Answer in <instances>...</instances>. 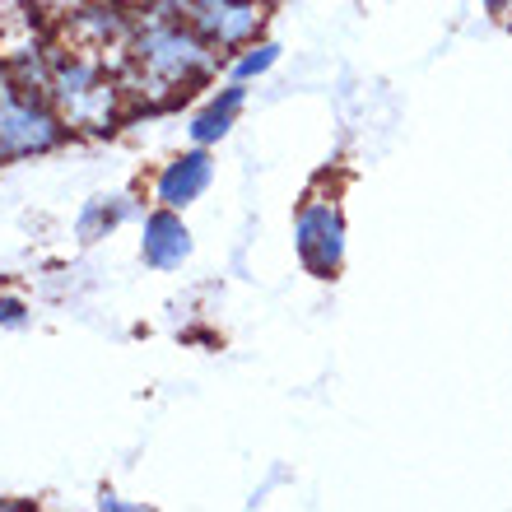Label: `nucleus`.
Returning a JSON list of instances; mask_svg holds the SVG:
<instances>
[{
    "mask_svg": "<svg viewBox=\"0 0 512 512\" xmlns=\"http://www.w3.org/2000/svg\"><path fill=\"white\" fill-rule=\"evenodd\" d=\"M294 247L308 275L336 280L340 266H345V215H340V205L308 196L294 219Z\"/></svg>",
    "mask_w": 512,
    "mask_h": 512,
    "instance_id": "20e7f679",
    "label": "nucleus"
},
{
    "mask_svg": "<svg viewBox=\"0 0 512 512\" xmlns=\"http://www.w3.org/2000/svg\"><path fill=\"white\" fill-rule=\"evenodd\" d=\"M485 5H489V10H494V14H499L503 5H508V0H485Z\"/></svg>",
    "mask_w": 512,
    "mask_h": 512,
    "instance_id": "ddd939ff",
    "label": "nucleus"
},
{
    "mask_svg": "<svg viewBox=\"0 0 512 512\" xmlns=\"http://www.w3.org/2000/svg\"><path fill=\"white\" fill-rule=\"evenodd\" d=\"M70 126L61 122V112L52 108L47 94H33V89H14L5 103H0V163L10 159H28V154H47V149L66 145Z\"/></svg>",
    "mask_w": 512,
    "mask_h": 512,
    "instance_id": "7ed1b4c3",
    "label": "nucleus"
},
{
    "mask_svg": "<svg viewBox=\"0 0 512 512\" xmlns=\"http://www.w3.org/2000/svg\"><path fill=\"white\" fill-rule=\"evenodd\" d=\"M28 317V308L19 298H0V326H19Z\"/></svg>",
    "mask_w": 512,
    "mask_h": 512,
    "instance_id": "9b49d317",
    "label": "nucleus"
},
{
    "mask_svg": "<svg viewBox=\"0 0 512 512\" xmlns=\"http://www.w3.org/2000/svg\"><path fill=\"white\" fill-rule=\"evenodd\" d=\"M47 98L70 131H112L122 108V84L108 80L89 56H47Z\"/></svg>",
    "mask_w": 512,
    "mask_h": 512,
    "instance_id": "f03ea898",
    "label": "nucleus"
},
{
    "mask_svg": "<svg viewBox=\"0 0 512 512\" xmlns=\"http://www.w3.org/2000/svg\"><path fill=\"white\" fill-rule=\"evenodd\" d=\"M210 177H215V163H210L205 145L201 149H187V154H177V159L159 173L154 196H159V205H168V210H187L191 201H201V196H205Z\"/></svg>",
    "mask_w": 512,
    "mask_h": 512,
    "instance_id": "423d86ee",
    "label": "nucleus"
},
{
    "mask_svg": "<svg viewBox=\"0 0 512 512\" xmlns=\"http://www.w3.org/2000/svg\"><path fill=\"white\" fill-rule=\"evenodd\" d=\"M140 256H145L154 270H177L191 256V229L182 224L177 210H154L145 215V229H140Z\"/></svg>",
    "mask_w": 512,
    "mask_h": 512,
    "instance_id": "0eeeda50",
    "label": "nucleus"
},
{
    "mask_svg": "<svg viewBox=\"0 0 512 512\" xmlns=\"http://www.w3.org/2000/svg\"><path fill=\"white\" fill-rule=\"evenodd\" d=\"M215 47L173 14L145 10V24L131 28V75L122 94H145V108H168L191 84L215 75Z\"/></svg>",
    "mask_w": 512,
    "mask_h": 512,
    "instance_id": "f257e3e1",
    "label": "nucleus"
},
{
    "mask_svg": "<svg viewBox=\"0 0 512 512\" xmlns=\"http://www.w3.org/2000/svg\"><path fill=\"white\" fill-rule=\"evenodd\" d=\"M103 512H140V508H131V503H122L117 494H108V499H103Z\"/></svg>",
    "mask_w": 512,
    "mask_h": 512,
    "instance_id": "f8f14e48",
    "label": "nucleus"
},
{
    "mask_svg": "<svg viewBox=\"0 0 512 512\" xmlns=\"http://www.w3.org/2000/svg\"><path fill=\"white\" fill-rule=\"evenodd\" d=\"M243 98H247L243 80H233L229 89H219V94L191 117V140H196V145H215V140H224V135L233 131V122H238V112H243Z\"/></svg>",
    "mask_w": 512,
    "mask_h": 512,
    "instance_id": "6e6552de",
    "label": "nucleus"
},
{
    "mask_svg": "<svg viewBox=\"0 0 512 512\" xmlns=\"http://www.w3.org/2000/svg\"><path fill=\"white\" fill-rule=\"evenodd\" d=\"M182 19L210 47H247L261 33V0H182Z\"/></svg>",
    "mask_w": 512,
    "mask_h": 512,
    "instance_id": "39448f33",
    "label": "nucleus"
},
{
    "mask_svg": "<svg viewBox=\"0 0 512 512\" xmlns=\"http://www.w3.org/2000/svg\"><path fill=\"white\" fill-rule=\"evenodd\" d=\"M275 61H280V47H275V42H247L243 56L233 61V80H252V75H266Z\"/></svg>",
    "mask_w": 512,
    "mask_h": 512,
    "instance_id": "9d476101",
    "label": "nucleus"
},
{
    "mask_svg": "<svg viewBox=\"0 0 512 512\" xmlns=\"http://www.w3.org/2000/svg\"><path fill=\"white\" fill-rule=\"evenodd\" d=\"M135 215V205L131 196H98V201L84 205V215H80V238L84 243H94V238H108L122 219Z\"/></svg>",
    "mask_w": 512,
    "mask_h": 512,
    "instance_id": "1a4fd4ad",
    "label": "nucleus"
}]
</instances>
